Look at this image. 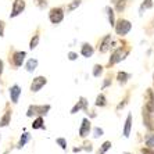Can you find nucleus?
Masks as SVG:
<instances>
[{
    "mask_svg": "<svg viewBox=\"0 0 154 154\" xmlns=\"http://www.w3.org/2000/svg\"><path fill=\"white\" fill-rule=\"evenodd\" d=\"M50 111V106L49 104H43V106H38V104H32L28 107V111H26V117H33V115H46L47 112Z\"/></svg>",
    "mask_w": 154,
    "mask_h": 154,
    "instance_id": "nucleus-1",
    "label": "nucleus"
},
{
    "mask_svg": "<svg viewBox=\"0 0 154 154\" xmlns=\"http://www.w3.org/2000/svg\"><path fill=\"white\" fill-rule=\"evenodd\" d=\"M26 57V51H20V50H15L13 51V54L10 56V64L14 67V68H20V67H22V64H24V60H25Z\"/></svg>",
    "mask_w": 154,
    "mask_h": 154,
    "instance_id": "nucleus-2",
    "label": "nucleus"
},
{
    "mask_svg": "<svg viewBox=\"0 0 154 154\" xmlns=\"http://www.w3.org/2000/svg\"><path fill=\"white\" fill-rule=\"evenodd\" d=\"M115 33L119 36H125L126 33L131 31V28H132V24L128 21V20H124V18H121V20H118V21L115 22Z\"/></svg>",
    "mask_w": 154,
    "mask_h": 154,
    "instance_id": "nucleus-3",
    "label": "nucleus"
},
{
    "mask_svg": "<svg viewBox=\"0 0 154 154\" xmlns=\"http://www.w3.org/2000/svg\"><path fill=\"white\" fill-rule=\"evenodd\" d=\"M49 20H50V22L54 24V25L60 24L64 20V10L61 7H53L50 10V13H49Z\"/></svg>",
    "mask_w": 154,
    "mask_h": 154,
    "instance_id": "nucleus-4",
    "label": "nucleus"
},
{
    "mask_svg": "<svg viewBox=\"0 0 154 154\" xmlns=\"http://www.w3.org/2000/svg\"><path fill=\"white\" fill-rule=\"evenodd\" d=\"M25 0H14L13 6H11V13H10V18H15L21 14L22 11L25 10Z\"/></svg>",
    "mask_w": 154,
    "mask_h": 154,
    "instance_id": "nucleus-5",
    "label": "nucleus"
},
{
    "mask_svg": "<svg viewBox=\"0 0 154 154\" xmlns=\"http://www.w3.org/2000/svg\"><path fill=\"white\" fill-rule=\"evenodd\" d=\"M126 54H128V51H125L124 49H122V47H118V49H115L114 53L111 54V58H110V63H108V64H110V65L117 64V63L122 61L124 58L126 57Z\"/></svg>",
    "mask_w": 154,
    "mask_h": 154,
    "instance_id": "nucleus-6",
    "label": "nucleus"
},
{
    "mask_svg": "<svg viewBox=\"0 0 154 154\" xmlns=\"http://www.w3.org/2000/svg\"><path fill=\"white\" fill-rule=\"evenodd\" d=\"M46 83H47L46 76H36V78H33L32 83H31V92H32V93L39 92Z\"/></svg>",
    "mask_w": 154,
    "mask_h": 154,
    "instance_id": "nucleus-7",
    "label": "nucleus"
},
{
    "mask_svg": "<svg viewBox=\"0 0 154 154\" xmlns=\"http://www.w3.org/2000/svg\"><path fill=\"white\" fill-rule=\"evenodd\" d=\"M21 88L15 83V85H13L10 88V90H8V93H10V99H11V103L13 104H17L18 100H20V96H21Z\"/></svg>",
    "mask_w": 154,
    "mask_h": 154,
    "instance_id": "nucleus-8",
    "label": "nucleus"
},
{
    "mask_svg": "<svg viewBox=\"0 0 154 154\" xmlns=\"http://www.w3.org/2000/svg\"><path fill=\"white\" fill-rule=\"evenodd\" d=\"M111 42H112L111 35H106L103 39H101L100 45H99V51H100V53H106V51H108V49L111 47Z\"/></svg>",
    "mask_w": 154,
    "mask_h": 154,
    "instance_id": "nucleus-9",
    "label": "nucleus"
},
{
    "mask_svg": "<svg viewBox=\"0 0 154 154\" xmlns=\"http://www.w3.org/2000/svg\"><path fill=\"white\" fill-rule=\"evenodd\" d=\"M90 129H92V126H90V121L88 118H83L82 119V125H81V128H79V136L86 137L88 135H89Z\"/></svg>",
    "mask_w": 154,
    "mask_h": 154,
    "instance_id": "nucleus-10",
    "label": "nucleus"
},
{
    "mask_svg": "<svg viewBox=\"0 0 154 154\" xmlns=\"http://www.w3.org/2000/svg\"><path fill=\"white\" fill-rule=\"evenodd\" d=\"M93 46L90 45V43H83L82 45V47H81V54H82L83 57H86V58H89V57H92L93 56Z\"/></svg>",
    "mask_w": 154,
    "mask_h": 154,
    "instance_id": "nucleus-11",
    "label": "nucleus"
},
{
    "mask_svg": "<svg viewBox=\"0 0 154 154\" xmlns=\"http://www.w3.org/2000/svg\"><path fill=\"white\" fill-rule=\"evenodd\" d=\"M86 103H88V101H86L85 97H81L78 103H76L75 106L72 107L71 114H76V111H79V110H82V108H83V110H86Z\"/></svg>",
    "mask_w": 154,
    "mask_h": 154,
    "instance_id": "nucleus-12",
    "label": "nucleus"
},
{
    "mask_svg": "<svg viewBox=\"0 0 154 154\" xmlns=\"http://www.w3.org/2000/svg\"><path fill=\"white\" fill-rule=\"evenodd\" d=\"M131 129H132V114H128L126 121H125V126H124V136L125 137H129Z\"/></svg>",
    "mask_w": 154,
    "mask_h": 154,
    "instance_id": "nucleus-13",
    "label": "nucleus"
},
{
    "mask_svg": "<svg viewBox=\"0 0 154 154\" xmlns=\"http://www.w3.org/2000/svg\"><path fill=\"white\" fill-rule=\"evenodd\" d=\"M143 122H144V125H146L147 129H150V131L154 129L153 121H151V118H150V112L147 111L146 108H144V111H143Z\"/></svg>",
    "mask_w": 154,
    "mask_h": 154,
    "instance_id": "nucleus-14",
    "label": "nucleus"
},
{
    "mask_svg": "<svg viewBox=\"0 0 154 154\" xmlns=\"http://www.w3.org/2000/svg\"><path fill=\"white\" fill-rule=\"evenodd\" d=\"M11 121V111L10 110H6L4 115L0 118V128H4V126H7Z\"/></svg>",
    "mask_w": 154,
    "mask_h": 154,
    "instance_id": "nucleus-15",
    "label": "nucleus"
},
{
    "mask_svg": "<svg viewBox=\"0 0 154 154\" xmlns=\"http://www.w3.org/2000/svg\"><path fill=\"white\" fill-rule=\"evenodd\" d=\"M36 68H38V60L36 58H29L25 64V69L28 72H33Z\"/></svg>",
    "mask_w": 154,
    "mask_h": 154,
    "instance_id": "nucleus-16",
    "label": "nucleus"
},
{
    "mask_svg": "<svg viewBox=\"0 0 154 154\" xmlns=\"http://www.w3.org/2000/svg\"><path fill=\"white\" fill-rule=\"evenodd\" d=\"M39 40H40V36H39V32L36 31L35 35L32 36V39H31V42H29V49L31 50H33V49H36L38 47V45H39Z\"/></svg>",
    "mask_w": 154,
    "mask_h": 154,
    "instance_id": "nucleus-17",
    "label": "nucleus"
},
{
    "mask_svg": "<svg viewBox=\"0 0 154 154\" xmlns=\"http://www.w3.org/2000/svg\"><path fill=\"white\" fill-rule=\"evenodd\" d=\"M32 128H33V129H46V126H45V119H43V117H38L36 119H33Z\"/></svg>",
    "mask_w": 154,
    "mask_h": 154,
    "instance_id": "nucleus-18",
    "label": "nucleus"
},
{
    "mask_svg": "<svg viewBox=\"0 0 154 154\" xmlns=\"http://www.w3.org/2000/svg\"><path fill=\"white\" fill-rule=\"evenodd\" d=\"M111 3L114 4L115 10L118 11V13L124 11V8H125V6H126V2H125V0H111Z\"/></svg>",
    "mask_w": 154,
    "mask_h": 154,
    "instance_id": "nucleus-19",
    "label": "nucleus"
},
{
    "mask_svg": "<svg viewBox=\"0 0 154 154\" xmlns=\"http://www.w3.org/2000/svg\"><path fill=\"white\" fill-rule=\"evenodd\" d=\"M29 139H31V136H29V133L24 132V133H22V136H21V139H20V142H18L17 147H18V149H22V147H24L26 143H28V140H29Z\"/></svg>",
    "mask_w": 154,
    "mask_h": 154,
    "instance_id": "nucleus-20",
    "label": "nucleus"
},
{
    "mask_svg": "<svg viewBox=\"0 0 154 154\" xmlns=\"http://www.w3.org/2000/svg\"><path fill=\"white\" fill-rule=\"evenodd\" d=\"M106 11H107V17H108V22L110 25L114 26L115 25V15H114V10L111 7H106Z\"/></svg>",
    "mask_w": 154,
    "mask_h": 154,
    "instance_id": "nucleus-21",
    "label": "nucleus"
},
{
    "mask_svg": "<svg viewBox=\"0 0 154 154\" xmlns=\"http://www.w3.org/2000/svg\"><path fill=\"white\" fill-rule=\"evenodd\" d=\"M129 78H131V75H129V74H126V72H118V75H117V79H118V82L122 83V85L128 82Z\"/></svg>",
    "mask_w": 154,
    "mask_h": 154,
    "instance_id": "nucleus-22",
    "label": "nucleus"
},
{
    "mask_svg": "<svg viewBox=\"0 0 154 154\" xmlns=\"http://www.w3.org/2000/svg\"><path fill=\"white\" fill-rule=\"evenodd\" d=\"M111 142H104L103 144H101V147L99 149V151H97V154H106V151H108L110 149H111Z\"/></svg>",
    "mask_w": 154,
    "mask_h": 154,
    "instance_id": "nucleus-23",
    "label": "nucleus"
},
{
    "mask_svg": "<svg viewBox=\"0 0 154 154\" xmlns=\"http://www.w3.org/2000/svg\"><path fill=\"white\" fill-rule=\"evenodd\" d=\"M81 2H82V0H72L71 3L67 6V11L69 13V11H74L75 8H78L79 6H81Z\"/></svg>",
    "mask_w": 154,
    "mask_h": 154,
    "instance_id": "nucleus-24",
    "label": "nucleus"
},
{
    "mask_svg": "<svg viewBox=\"0 0 154 154\" xmlns=\"http://www.w3.org/2000/svg\"><path fill=\"white\" fill-rule=\"evenodd\" d=\"M94 104H96L97 107H104V106L107 104V101H106V96H104V94H99Z\"/></svg>",
    "mask_w": 154,
    "mask_h": 154,
    "instance_id": "nucleus-25",
    "label": "nucleus"
},
{
    "mask_svg": "<svg viewBox=\"0 0 154 154\" xmlns=\"http://www.w3.org/2000/svg\"><path fill=\"white\" fill-rule=\"evenodd\" d=\"M153 7V0H143V3L140 6V14L143 13V10H147V8Z\"/></svg>",
    "mask_w": 154,
    "mask_h": 154,
    "instance_id": "nucleus-26",
    "label": "nucleus"
},
{
    "mask_svg": "<svg viewBox=\"0 0 154 154\" xmlns=\"http://www.w3.org/2000/svg\"><path fill=\"white\" fill-rule=\"evenodd\" d=\"M144 108H146V110L150 112V114H153V112H154V99H149V100L146 101V106H144Z\"/></svg>",
    "mask_w": 154,
    "mask_h": 154,
    "instance_id": "nucleus-27",
    "label": "nucleus"
},
{
    "mask_svg": "<svg viewBox=\"0 0 154 154\" xmlns=\"http://www.w3.org/2000/svg\"><path fill=\"white\" fill-rule=\"evenodd\" d=\"M103 74V65L100 64H96L93 67V76H96V78H99V76Z\"/></svg>",
    "mask_w": 154,
    "mask_h": 154,
    "instance_id": "nucleus-28",
    "label": "nucleus"
},
{
    "mask_svg": "<svg viewBox=\"0 0 154 154\" xmlns=\"http://www.w3.org/2000/svg\"><path fill=\"white\" fill-rule=\"evenodd\" d=\"M146 146L150 147V149H154V133L146 136Z\"/></svg>",
    "mask_w": 154,
    "mask_h": 154,
    "instance_id": "nucleus-29",
    "label": "nucleus"
},
{
    "mask_svg": "<svg viewBox=\"0 0 154 154\" xmlns=\"http://www.w3.org/2000/svg\"><path fill=\"white\" fill-rule=\"evenodd\" d=\"M56 143H57L58 146L63 149V150H65V149H67V140H65L64 137H58V139H56Z\"/></svg>",
    "mask_w": 154,
    "mask_h": 154,
    "instance_id": "nucleus-30",
    "label": "nucleus"
},
{
    "mask_svg": "<svg viewBox=\"0 0 154 154\" xmlns=\"http://www.w3.org/2000/svg\"><path fill=\"white\" fill-rule=\"evenodd\" d=\"M103 129L101 128H94V131H93V137H100V136H103Z\"/></svg>",
    "mask_w": 154,
    "mask_h": 154,
    "instance_id": "nucleus-31",
    "label": "nucleus"
},
{
    "mask_svg": "<svg viewBox=\"0 0 154 154\" xmlns=\"http://www.w3.org/2000/svg\"><path fill=\"white\" fill-rule=\"evenodd\" d=\"M4 29H6V22L3 20H0V38L4 36Z\"/></svg>",
    "mask_w": 154,
    "mask_h": 154,
    "instance_id": "nucleus-32",
    "label": "nucleus"
},
{
    "mask_svg": "<svg viewBox=\"0 0 154 154\" xmlns=\"http://www.w3.org/2000/svg\"><path fill=\"white\" fill-rule=\"evenodd\" d=\"M36 3H38L39 8H45L47 6V0H36Z\"/></svg>",
    "mask_w": 154,
    "mask_h": 154,
    "instance_id": "nucleus-33",
    "label": "nucleus"
},
{
    "mask_svg": "<svg viewBox=\"0 0 154 154\" xmlns=\"http://www.w3.org/2000/svg\"><path fill=\"white\" fill-rule=\"evenodd\" d=\"M142 154H154V150L150 147H143L142 149Z\"/></svg>",
    "mask_w": 154,
    "mask_h": 154,
    "instance_id": "nucleus-34",
    "label": "nucleus"
},
{
    "mask_svg": "<svg viewBox=\"0 0 154 154\" xmlns=\"http://www.w3.org/2000/svg\"><path fill=\"white\" fill-rule=\"evenodd\" d=\"M68 58L71 61H74V60H76V58H78V54L74 53V51H71V53H68Z\"/></svg>",
    "mask_w": 154,
    "mask_h": 154,
    "instance_id": "nucleus-35",
    "label": "nucleus"
},
{
    "mask_svg": "<svg viewBox=\"0 0 154 154\" xmlns=\"http://www.w3.org/2000/svg\"><path fill=\"white\" fill-rule=\"evenodd\" d=\"M3 71H4V63H3V60L0 58V76H2V74H3Z\"/></svg>",
    "mask_w": 154,
    "mask_h": 154,
    "instance_id": "nucleus-36",
    "label": "nucleus"
},
{
    "mask_svg": "<svg viewBox=\"0 0 154 154\" xmlns=\"http://www.w3.org/2000/svg\"><path fill=\"white\" fill-rule=\"evenodd\" d=\"M108 85H110V78H107V81L103 83V88H106V86H108Z\"/></svg>",
    "mask_w": 154,
    "mask_h": 154,
    "instance_id": "nucleus-37",
    "label": "nucleus"
},
{
    "mask_svg": "<svg viewBox=\"0 0 154 154\" xmlns=\"http://www.w3.org/2000/svg\"><path fill=\"white\" fill-rule=\"evenodd\" d=\"M125 154H131V153H125Z\"/></svg>",
    "mask_w": 154,
    "mask_h": 154,
    "instance_id": "nucleus-38",
    "label": "nucleus"
}]
</instances>
